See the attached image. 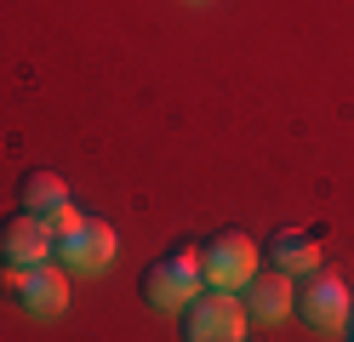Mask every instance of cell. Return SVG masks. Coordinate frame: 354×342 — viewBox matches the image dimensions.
Here are the masks:
<instances>
[{"mask_svg":"<svg viewBox=\"0 0 354 342\" xmlns=\"http://www.w3.org/2000/svg\"><path fill=\"white\" fill-rule=\"evenodd\" d=\"M201 291H206V280H201V251L194 245H177L160 263L143 268V303L160 314H183Z\"/></svg>","mask_w":354,"mask_h":342,"instance_id":"cell-1","label":"cell"},{"mask_svg":"<svg viewBox=\"0 0 354 342\" xmlns=\"http://www.w3.org/2000/svg\"><path fill=\"white\" fill-rule=\"evenodd\" d=\"M194 251H201V280H206L212 291H240V285L263 268L257 240L240 234V228H223V234H212L206 245H194Z\"/></svg>","mask_w":354,"mask_h":342,"instance_id":"cell-2","label":"cell"},{"mask_svg":"<svg viewBox=\"0 0 354 342\" xmlns=\"http://www.w3.org/2000/svg\"><path fill=\"white\" fill-rule=\"evenodd\" d=\"M0 291L35 319H57L69 308V274L57 263H35V268H6L0 263Z\"/></svg>","mask_w":354,"mask_h":342,"instance_id":"cell-3","label":"cell"},{"mask_svg":"<svg viewBox=\"0 0 354 342\" xmlns=\"http://www.w3.org/2000/svg\"><path fill=\"white\" fill-rule=\"evenodd\" d=\"M246 303L240 291H201L183 308V342H246Z\"/></svg>","mask_w":354,"mask_h":342,"instance_id":"cell-4","label":"cell"},{"mask_svg":"<svg viewBox=\"0 0 354 342\" xmlns=\"http://www.w3.org/2000/svg\"><path fill=\"white\" fill-rule=\"evenodd\" d=\"M115 251H120L115 222L97 217V211H86V228H75V234L52 240V263H57L63 274H103L109 263H115Z\"/></svg>","mask_w":354,"mask_h":342,"instance_id":"cell-5","label":"cell"},{"mask_svg":"<svg viewBox=\"0 0 354 342\" xmlns=\"http://www.w3.org/2000/svg\"><path fill=\"white\" fill-rule=\"evenodd\" d=\"M348 308H354V291L337 280V274H326V268L303 274V285H297V303H292V314L303 319L308 331H343Z\"/></svg>","mask_w":354,"mask_h":342,"instance_id":"cell-6","label":"cell"},{"mask_svg":"<svg viewBox=\"0 0 354 342\" xmlns=\"http://www.w3.org/2000/svg\"><path fill=\"white\" fill-rule=\"evenodd\" d=\"M0 263L6 268H35V263H52V228L46 217H35V211H17L0 222Z\"/></svg>","mask_w":354,"mask_h":342,"instance_id":"cell-7","label":"cell"},{"mask_svg":"<svg viewBox=\"0 0 354 342\" xmlns=\"http://www.w3.org/2000/svg\"><path fill=\"white\" fill-rule=\"evenodd\" d=\"M240 303H246V319H257V325H280L286 314H292L297 303V280L280 268H257L246 285H240Z\"/></svg>","mask_w":354,"mask_h":342,"instance_id":"cell-8","label":"cell"},{"mask_svg":"<svg viewBox=\"0 0 354 342\" xmlns=\"http://www.w3.org/2000/svg\"><path fill=\"white\" fill-rule=\"evenodd\" d=\"M269 263L280 274H292V280L315 274L320 268V234H315V228H274V234H269Z\"/></svg>","mask_w":354,"mask_h":342,"instance_id":"cell-9","label":"cell"},{"mask_svg":"<svg viewBox=\"0 0 354 342\" xmlns=\"http://www.w3.org/2000/svg\"><path fill=\"white\" fill-rule=\"evenodd\" d=\"M17 205H24V211H35V217H52L57 205H69V182H63L57 171H24L17 177Z\"/></svg>","mask_w":354,"mask_h":342,"instance_id":"cell-10","label":"cell"},{"mask_svg":"<svg viewBox=\"0 0 354 342\" xmlns=\"http://www.w3.org/2000/svg\"><path fill=\"white\" fill-rule=\"evenodd\" d=\"M46 228H52V240H63V234H75V228H86V211L69 200V205H57V211L46 217Z\"/></svg>","mask_w":354,"mask_h":342,"instance_id":"cell-11","label":"cell"},{"mask_svg":"<svg viewBox=\"0 0 354 342\" xmlns=\"http://www.w3.org/2000/svg\"><path fill=\"white\" fill-rule=\"evenodd\" d=\"M343 331H348V342H354V308H348V319H343Z\"/></svg>","mask_w":354,"mask_h":342,"instance_id":"cell-12","label":"cell"}]
</instances>
